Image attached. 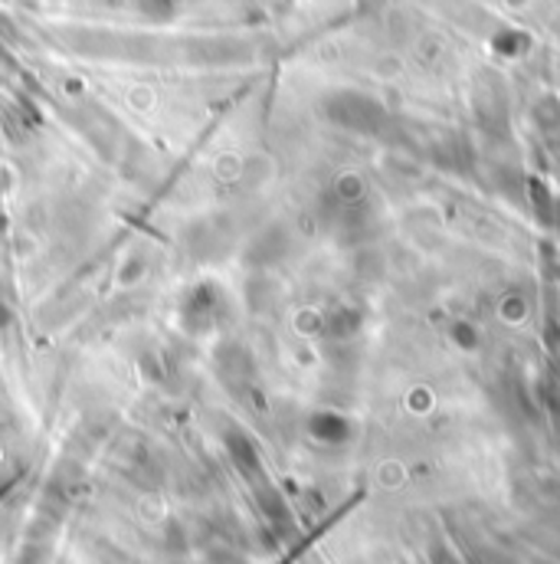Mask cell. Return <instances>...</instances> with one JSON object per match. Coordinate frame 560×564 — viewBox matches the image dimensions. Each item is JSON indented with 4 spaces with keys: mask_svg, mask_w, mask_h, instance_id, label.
<instances>
[{
    "mask_svg": "<svg viewBox=\"0 0 560 564\" xmlns=\"http://www.w3.org/2000/svg\"><path fill=\"white\" fill-rule=\"evenodd\" d=\"M220 312H223V295L213 282H200L187 292L184 305H180V322L187 332L194 335H204L210 332L217 322H220Z\"/></svg>",
    "mask_w": 560,
    "mask_h": 564,
    "instance_id": "obj_1",
    "label": "cell"
}]
</instances>
